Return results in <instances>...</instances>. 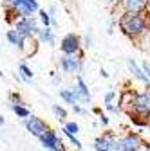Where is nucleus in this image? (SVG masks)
Returning a JSON list of instances; mask_svg holds the SVG:
<instances>
[{
  "label": "nucleus",
  "instance_id": "aec40b11",
  "mask_svg": "<svg viewBox=\"0 0 150 151\" xmlns=\"http://www.w3.org/2000/svg\"><path fill=\"white\" fill-rule=\"evenodd\" d=\"M125 115L128 117L130 124L136 126V128H139V129H143V128H150L148 121H146V119H143V117H139V115H134V113H125Z\"/></svg>",
  "mask_w": 150,
  "mask_h": 151
},
{
  "label": "nucleus",
  "instance_id": "2eb2a0df",
  "mask_svg": "<svg viewBox=\"0 0 150 151\" xmlns=\"http://www.w3.org/2000/svg\"><path fill=\"white\" fill-rule=\"evenodd\" d=\"M20 52L25 56V58H33V56L38 52V40H36L34 36L25 38V40H24V45H22V49H20Z\"/></svg>",
  "mask_w": 150,
  "mask_h": 151
},
{
  "label": "nucleus",
  "instance_id": "e433bc0d",
  "mask_svg": "<svg viewBox=\"0 0 150 151\" xmlns=\"http://www.w3.org/2000/svg\"><path fill=\"white\" fill-rule=\"evenodd\" d=\"M6 124V119H4V115H0V126H4Z\"/></svg>",
  "mask_w": 150,
  "mask_h": 151
},
{
  "label": "nucleus",
  "instance_id": "37998d69",
  "mask_svg": "<svg viewBox=\"0 0 150 151\" xmlns=\"http://www.w3.org/2000/svg\"><path fill=\"white\" fill-rule=\"evenodd\" d=\"M6 2H7V0H6Z\"/></svg>",
  "mask_w": 150,
  "mask_h": 151
},
{
  "label": "nucleus",
  "instance_id": "1a4fd4ad",
  "mask_svg": "<svg viewBox=\"0 0 150 151\" xmlns=\"http://www.w3.org/2000/svg\"><path fill=\"white\" fill-rule=\"evenodd\" d=\"M136 93H138V90L132 88V86H127L121 92H118V106H119L121 113L130 111V108L134 104V99H136Z\"/></svg>",
  "mask_w": 150,
  "mask_h": 151
},
{
  "label": "nucleus",
  "instance_id": "ddd939ff",
  "mask_svg": "<svg viewBox=\"0 0 150 151\" xmlns=\"http://www.w3.org/2000/svg\"><path fill=\"white\" fill-rule=\"evenodd\" d=\"M119 9L127 13H146V0H119Z\"/></svg>",
  "mask_w": 150,
  "mask_h": 151
},
{
  "label": "nucleus",
  "instance_id": "f704fd0d",
  "mask_svg": "<svg viewBox=\"0 0 150 151\" xmlns=\"http://www.w3.org/2000/svg\"><path fill=\"white\" fill-rule=\"evenodd\" d=\"M54 151H69V149H67V147L63 146V142H62V144H60L58 147H56V149H54Z\"/></svg>",
  "mask_w": 150,
  "mask_h": 151
},
{
  "label": "nucleus",
  "instance_id": "c9c22d12",
  "mask_svg": "<svg viewBox=\"0 0 150 151\" xmlns=\"http://www.w3.org/2000/svg\"><path fill=\"white\" fill-rule=\"evenodd\" d=\"M100 76H101V78H108V72H107L105 68H101V70H100Z\"/></svg>",
  "mask_w": 150,
  "mask_h": 151
},
{
  "label": "nucleus",
  "instance_id": "423d86ee",
  "mask_svg": "<svg viewBox=\"0 0 150 151\" xmlns=\"http://www.w3.org/2000/svg\"><path fill=\"white\" fill-rule=\"evenodd\" d=\"M13 29L22 38H31V36L36 38V34L40 31V24H38V18L36 16H29V18H20V20L13 25Z\"/></svg>",
  "mask_w": 150,
  "mask_h": 151
},
{
  "label": "nucleus",
  "instance_id": "a19ab883",
  "mask_svg": "<svg viewBox=\"0 0 150 151\" xmlns=\"http://www.w3.org/2000/svg\"><path fill=\"white\" fill-rule=\"evenodd\" d=\"M146 146H148V147H150V142H146Z\"/></svg>",
  "mask_w": 150,
  "mask_h": 151
},
{
  "label": "nucleus",
  "instance_id": "72a5a7b5",
  "mask_svg": "<svg viewBox=\"0 0 150 151\" xmlns=\"http://www.w3.org/2000/svg\"><path fill=\"white\" fill-rule=\"evenodd\" d=\"M92 113H94V115H98V117H100L101 113H103V110H101L100 106H94V108H92Z\"/></svg>",
  "mask_w": 150,
  "mask_h": 151
},
{
  "label": "nucleus",
  "instance_id": "473e14b6",
  "mask_svg": "<svg viewBox=\"0 0 150 151\" xmlns=\"http://www.w3.org/2000/svg\"><path fill=\"white\" fill-rule=\"evenodd\" d=\"M108 122H110L108 115H105V113H101V115H100V124H101V126H108Z\"/></svg>",
  "mask_w": 150,
  "mask_h": 151
},
{
  "label": "nucleus",
  "instance_id": "39448f33",
  "mask_svg": "<svg viewBox=\"0 0 150 151\" xmlns=\"http://www.w3.org/2000/svg\"><path fill=\"white\" fill-rule=\"evenodd\" d=\"M82 36L76 32H67L60 40V50L62 56H76L82 50Z\"/></svg>",
  "mask_w": 150,
  "mask_h": 151
},
{
  "label": "nucleus",
  "instance_id": "4c0bfd02",
  "mask_svg": "<svg viewBox=\"0 0 150 151\" xmlns=\"http://www.w3.org/2000/svg\"><path fill=\"white\" fill-rule=\"evenodd\" d=\"M143 151H150V147L146 146V142H145V147H143Z\"/></svg>",
  "mask_w": 150,
  "mask_h": 151
},
{
  "label": "nucleus",
  "instance_id": "b1692460",
  "mask_svg": "<svg viewBox=\"0 0 150 151\" xmlns=\"http://www.w3.org/2000/svg\"><path fill=\"white\" fill-rule=\"evenodd\" d=\"M136 45H138L141 50H145L146 54H150V31H146V32L139 38V40L136 42Z\"/></svg>",
  "mask_w": 150,
  "mask_h": 151
},
{
  "label": "nucleus",
  "instance_id": "9d476101",
  "mask_svg": "<svg viewBox=\"0 0 150 151\" xmlns=\"http://www.w3.org/2000/svg\"><path fill=\"white\" fill-rule=\"evenodd\" d=\"M72 90L76 92L78 104H90V101H92V96H90L89 85L85 83V79L82 78V76H76V78H74V86H72Z\"/></svg>",
  "mask_w": 150,
  "mask_h": 151
},
{
  "label": "nucleus",
  "instance_id": "c756f323",
  "mask_svg": "<svg viewBox=\"0 0 150 151\" xmlns=\"http://www.w3.org/2000/svg\"><path fill=\"white\" fill-rule=\"evenodd\" d=\"M139 67H141V70H143V74H145L146 81L150 83V60H141Z\"/></svg>",
  "mask_w": 150,
  "mask_h": 151
},
{
  "label": "nucleus",
  "instance_id": "a211bd4d",
  "mask_svg": "<svg viewBox=\"0 0 150 151\" xmlns=\"http://www.w3.org/2000/svg\"><path fill=\"white\" fill-rule=\"evenodd\" d=\"M6 38H7V42H9L11 45H15V47H16L18 50L22 49V45H24V40H25V38H22V36L18 34V32H16V31H15L13 27H11V29H9L7 32H6Z\"/></svg>",
  "mask_w": 150,
  "mask_h": 151
},
{
  "label": "nucleus",
  "instance_id": "2f4dec72",
  "mask_svg": "<svg viewBox=\"0 0 150 151\" xmlns=\"http://www.w3.org/2000/svg\"><path fill=\"white\" fill-rule=\"evenodd\" d=\"M105 2H107V6H108L112 11H116V9L119 7V0H105Z\"/></svg>",
  "mask_w": 150,
  "mask_h": 151
},
{
  "label": "nucleus",
  "instance_id": "c85d7f7f",
  "mask_svg": "<svg viewBox=\"0 0 150 151\" xmlns=\"http://www.w3.org/2000/svg\"><path fill=\"white\" fill-rule=\"evenodd\" d=\"M92 45H94V38H92L90 32H85V34L82 36V47H83V50H85V49H90Z\"/></svg>",
  "mask_w": 150,
  "mask_h": 151
},
{
  "label": "nucleus",
  "instance_id": "9b49d317",
  "mask_svg": "<svg viewBox=\"0 0 150 151\" xmlns=\"http://www.w3.org/2000/svg\"><path fill=\"white\" fill-rule=\"evenodd\" d=\"M127 70H128V74H130V78H132L134 81H139V83L143 85V88L150 92V83L146 81L145 74H143V70H141V67H139V63H138L136 60H132V58L127 60Z\"/></svg>",
  "mask_w": 150,
  "mask_h": 151
},
{
  "label": "nucleus",
  "instance_id": "6e6552de",
  "mask_svg": "<svg viewBox=\"0 0 150 151\" xmlns=\"http://www.w3.org/2000/svg\"><path fill=\"white\" fill-rule=\"evenodd\" d=\"M24 126H25V129L29 131V133H31L33 137H36V139H40L42 135H45V131L49 129V124H47L44 119L36 117V115H29V117L24 121Z\"/></svg>",
  "mask_w": 150,
  "mask_h": 151
},
{
  "label": "nucleus",
  "instance_id": "cd10ccee",
  "mask_svg": "<svg viewBox=\"0 0 150 151\" xmlns=\"http://www.w3.org/2000/svg\"><path fill=\"white\" fill-rule=\"evenodd\" d=\"M63 135H65V137L69 139V142H71V146H72L74 149H76V151H82V147H83V146H82V142H80V139H78L76 135H71V133H65V131H63Z\"/></svg>",
  "mask_w": 150,
  "mask_h": 151
},
{
  "label": "nucleus",
  "instance_id": "f8f14e48",
  "mask_svg": "<svg viewBox=\"0 0 150 151\" xmlns=\"http://www.w3.org/2000/svg\"><path fill=\"white\" fill-rule=\"evenodd\" d=\"M38 140H40L42 147H44V149H47V151H54L56 147H58V146L62 144V139H60V135L56 133L54 129H51V128L45 131V135H42Z\"/></svg>",
  "mask_w": 150,
  "mask_h": 151
},
{
  "label": "nucleus",
  "instance_id": "bb28decb",
  "mask_svg": "<svg viewBox=\"0 0 150 151\" xmlns=\"http://www.w3.org/2000/svg\"><path fill=\"white\" fill-rule=\"evenodd\" d=\"M62 131L71 133V135H78L80 133V124L76 121H67V122H63V129Z\"/></svg>",
  "mask_w": 150,
  "mask_h": 151
},
{
  "label": "nucleus",
  "instance_id": "f3484780",
  "mask_svg": "<svg viewBox=\"0 0 150 151\" xmlns=\"http://www.w3.org/2000/svg\"><path fill=\"white\" fill-rule=\"evenodd\" d=\"M18 78H20V81H24V83H31L33 78H34V72L27 63H20L18 65Z\"/></svg>",
  "mask_w": 150,
  "mask_h": 151
},
{
  "label": "nucleus",
  "instance_id": "f03ea898",
  "mask_svg": "<svg viewBox=\"0 0 150 151\" xmlns=\"http://www.w3.org/2000/svg\"><path fill=\"white\" fill-rule=\"evenodd\" d=\"M118 147L119 151H143L145 147V139L139 131H125L118 139Z\"/></svg>",
  "mask_w": 150,
  "mask_h": 151
},
{
  "label": "nucleus",
  "instance_id": "6ab92c4d",
  "mask_svg": "<svg viewBox=\"0 0 150 151\" xmlns=\"http://www.w3.org/2000/svg\"><path fill=\"white\" fill-rule=\"evenodd\" d=\"M18 20H20V14H18L15 9H11V7H7V6H4V22L7 24V25H15Z\"/></svg>",
  "mask_w": 150,
  "mask_h": 151
},
{
  "label": "nucleus",
  "instance_id": "dca6fc26",
  "mask_svg": "<svg viewBox=\"0 0 150 151\" xmlns=\"http://www.w3.org/2000/svg\"><path fill=\"white\" fill-rule=\"evenodd\" d=\"M60 99L71 106H76L78 104V97H76V92L72 90V86L69 88H60Z\"/></svg>",
  "mask_w": 150,
  "mask_h": 151
},
{
  "label": "nucleus",
  "instance_id": "7c9ffc66",
  "mask_svg": "<svg viewBox=\"0 0 150 151\" xmlns=\"http://www.w3.org/2000/svg\"><path fill=\"white\" fill-rule=\"evenodd\" d=\"M72 110H74V113H76V115H87V108H83L82 104H76V106H72Z\"/></svg>",
  "mask_w": 150,
  "mask_h": 151
},
{
  "label": "nucleus",
  "instance_id": "4468645a",
  "mask_svg": "<svg viewBox=\"0 0 150 151\" xmlns=\"http://www.w3.org/2000/svg\"><path fill=\"white\" fill-rule=\"evenodd\" d=\"M36 40H38V43H44V45H54L56 36H54L52 27H40L38 34H36Z\"/></svg>",
  "mask_w": 150,
  "mask_h": 151
},
{
  "label": "nucleus",
  "instance_id": "a878e982",
  "mask_svg": "<svg viewBox=\"0 0 150 151\" xmlns=\"http://www.w3.org/2000/svg\"><path fill=\"white\" fill-rule=\"evenodd\" d=\"M7 101H9V106H18V104H25L24 103V97H22V93L20 92H9V96H7Z\"/></svg>",
  "mask_w": 150,
  "mask_h": 151
},
{
  "label": "nucleus",
  "instance_id": "79ce46f5",
  "mask_svg": "<svg viewBox=\"0 0 150 151\" xmlns=\"http://www.w3.org/2000/svg\"><path fill=\"white\" fill-rule=\"evenodd\" d=\"M116 151H119V149H116Z\"/></svg>",
  "mask_w": 150,
  "mask_h": 151
},
{
  "label": "nucleus",
  "instance_id": "4be33fe9",
  "mask_svg": "<svg viewBox=\"0 0 150 151\" xmlns=\"http://www.w3.org/2000/svg\"><path fill=\"white\" fill-rule=\"evenodd\" d=\"M11 110H13V113H15V115L18 117V119H27L29 115H31V110L25 106V104H18V106H9Z\"/></svg>",
  "mask_w": 150,
  "mask_h": 151
},
{
  "label": "nucleus",
  "instance_id": "412c9836",
  "mask_svg": "<svg viewBox=\"0 0 150 151\" xmlns=\"http://www.w3.org/2000/svg\"><path fill=\"white\" fill-rule=\"evenodd\" d=\"M118 103V92L116 90H107L105 92V96H103V106L105 108H108V106H114Z\"/></svg>",
  "mask_w": 150,
  "mask_h": 151
},
{
  "label": "nucleus",
  "instance_id": "0eeeda50",
  "mask_svg": "<svg viewBox=\"0 0 150 151\" xmlns=\"http://www.w3.org/2000/svg\"><path fill=\"white\" fill-rule=\"evenodd\" d=\"M83 65H85V60H80L78 56H62L60 61H58V67L63 74H69V76H80V72L83 70Z\"/></svg>",
  "mask_w": 150,
  "mask_h": 151
},
{
  "label": "nucleus",
  "instance_id": "ea45409f",
  "mask_svg": "<svg viewBox=\"0 0 150 151\" xmlns=\"http://www.w3.org/2000/svg\"><path fill=\"white\" fill-rule=\"evenodd\" d=\"M146 7H148V11H150V0H146Z\"/></svg>",
  "mask_w": 150,
  "mask_h": 151
},
{
  "label": "nucleus",
  "instance_id": "58836bf2",
  "mask_svg": "<svg viewBox=\"0 0 150 151\" xmlns=\"http://www.w3.org/2000/svg\"><path fill=\"white\" fill-rule=\"evenodd\" d=\"M0 78H4V72H2V67H0Z\"/></svg>",
  "mask_w": 150,
  "mask_h": 151
},
{
  "label": "nucleus",
  "instance_id": "5701e85b",
  "mask_svg": "<svg viewBox=\"0 0 150 151\" xmlns=\"http://www.w3.org/2000/svg\"><path fill=\"white\" fill-rule=\"evenodd\" d=\"M52 115L56 121H60V122H67V110L60 104H52Z\"/></svg>",
  "mask_w": 150,
  "mask_h": 151
},
{
  "label": "nucleus",
  "instance_id": "20e7f679",
  "mask_svg": "<svg viewBox=\"0 0 150 151\" xmlns=\"http://www.w3.org/2000/svg\"><path fill=\"white\" fill-rule=\"evenodd\" d=\"M118 139H119V135L116 133V131L107 129V131L100 133L94 139V142H92V149H94V151H116V149H119L118 147Z\"/></svg>",
  "mask_w": 150,
  "mask_h": 151
},
{
  "label": "nucleus",
  "instance_id": "393cba45",
  "mask_svg": "<svg viewBox=\"0 0 150 151\" xmlns=\"http://www.w3.org/2000/svg\"><path fill=\"white\" fill-rule=\"evenodd\" d=\"M36 18H38L40 27H52V20H51V16H49V13H47L45 9H40Z\"/></svg>",
  "mask_w": 150,
  "mask_h": 151
},
{
  "label": "nucleus",
  "instance_id": "f257e3e1",
  "mask_svg": "<svg viewBox=\"0 0 150 151\" xmlns=\"http://www.w3.org/2000/svg\"><path fill=\"white\" fill-rule=\"evenodd\" d=\"M116 24H118V29L121 31V34L136 43L146 31H150V11H146L143 14L119 11Z\"/></svg>",
  "mask_w": 150,
  "mask_h": 151
},
{
  "label": "nucleus",
  "instance_id": "7ed1b4c3",
  "mask_svg": "<svg viewBox=\"0 0 150 151\" xmlns=\"http://www.w3.org/2000/svg\"><path fill=\"white\" fill-rule=\"evenodd\" d=\"M6 6L15 9L18 14H20V18L34 16V14H38V11H40L38 0H7Z\"/></svg>",
  "mask_w": 150,
  "mask_h": 151
}]
</instances>
